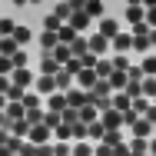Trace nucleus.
<instances>
[{"label":"nucleus","instance_id":"nucleus-1","mask_svg":"<svg viewBox=\"0 0 156 156\" xmlns=\"http://www.w3.org/2000/svg\"><path fill=\"white\" fill-rule=\"evenodd\" d=\"M113 47V40L106 37V33H100V30H93L90 33V50H93L96 57H106V50Z\"/></svg>","mask_w":156,"mask_h":156},{"label":"nucleus","instance_id":"nucleus-2","mask_svg":"<svg viewBox=\"0 0 156 156\" xmlns=\"http://www.w3.org/2000/svg\"><path fill=\"white\" fill-rule=\"evenodd\" d=\"M33 90H40L43 96L57 93V73H37V83H33Z\"/></svg>","mask_w":156,"mask_h":156},{"label":"nucleus","instance_id":"nucleus-3","mask_svg":"<svg viewBox=\"0 0 156 156\" xmlns=\"http://www.w3.org/2000/svg\"><path fill=\"white\" fill-rule=\"evenodd\" d=\"M100 120L106 123V129H120V126H126V123H123V110H116V106L103 110V113H100Z\"/></svg>","mask_w":156,"mask_h":156},{"label":"nucleus","instance_id":"nucleus-4","mask_svg":"<svg viewBox=\"0 0 156 156\" xmlns=\"http://www.w3.org/2000/svg\"><path fill=\"white\" fill-rule=\"evenodd\" d=\"M30 143H50L53 140V126H47V123H37L30 126V136H27Z\"/></svg>","mask_w":156,"mask_h":156},{"label":"nucleus","instance_id":"nucleus-5","mask_svg":"<svg viewBox=\"0 0 156 156\" xmlns=\"http://www.w3.org/2000/svg\"><path fill=\"white\" fill-rule=\"evenodd\" d=\"M96 80H100V73H96L93 66H83V70L76 73V87H83V90H93Z\"/></svg>","mask_w":156,"mask_h":156},{"label":"nucleus","instance_id":"nucleus-6","mask_svg":"<svg viewBox=\"0 0 156 156\" xmlns=\"http://www.w3.org/2000/svg\"><path fill=\"white\" fill-rule=\"evenodd\" d=\"M113 50L116 53H129L133 50V30H120L116 37H113Z\"/></svg>","mask_w":156,"mask_h":156},{"label":"nucleus","instance_id":"nucleus-7","mask_svg":"<svg viewBox=\"0 0 156 156\" xmlns=\"http://www.w3.org/2000/svg\"><path fill=\"white\" fill-rule=\"evenodd\" d=\"M10 80H13V83H20V87H27V90L37 83V76L30 73V66H17V70L10 73Z\"/></svg>","mask_w":156,"mask_h":156},{"label":"nucleus","instance_id":"nucleus-8","mask_svg":"<svg viewBox=\"0 0 156 156\" xmlns=\"http://www.w3.org/2000/svg\"><path fill=\"white\" fill-rule=\"evenodd\" d=\"M129 129H133V136H150V140L156 136V123H150L146 116H140V120L129 126Z\"/></svg>","mask_w":156,"mask_h":156},{"label":"nucleus","instance_id":"nucleus-9","mask_svg":"<svg viewBox=\"0 0 156 156\" xmlns=\"http://www.w3.org/2000/svg\"><path fill=\"white\" fill-rule=\"evenodd\" d=\"M37 43H40V50H53V47L60 43V33H57V30H40Z\"/></svg>","mask_w":156,"mask_h":156},{"label":"nucleus","instance_id":"nucleus-10","mask_svg":"<svg viewBox=\"0 0 156 156\" xmlns=\"http://www.w3.org/2000/svg\"><path fill=\"white\" fill-rule=\"evenodd\" d=\"M153 43H150V30H133V50L136 53H146Z\"/></svg>","mask_w":156,"mask_h":156},{"label":"nucleus","instance_id":"nucleus-11","mask_svg":"<svg viewBox=\"0 0 156 156\" xmlns=\"http://www.w3.org/2000/svg\"><path fill=\"white\" fill-rule=\"evenodd\" d=\"M60 66H63V63L57 60V57H53L50 50H43V57H40V73H57Z\"/></svg>","mask_w":156,"mask_h":156},{"label":"nucleus","instance_id":"nucleus-12","mask_svg":"<svg viewBox=\"0 0 156 156\" xmlns=\"http://www.w3.org/2000/svg\"><path fill=\"white\" fill-rule=\"evenodd\" d=\"M126 20H129V27H133V23H143V20H146V7H143V3H129V7H126Z\"/></svg>","mask_w":156,"mask_h":156},{"label":"nucleus","instance_id":"nucleus-13","mask_svg":"<svg viewBox=\"0 0 156 156\" xmlns=\"http://www.w3.org/2000/svg\"><path fill=\"white\" fill-rule=\"evenodd\" d=\"M90 20H93V17H90V13H87V10H73V17H70V20H66V23H73V27H76V30L83 33V30H87V27H90Z\"/></svg>","mask_w":156,"mask_h":156},{"label":"nucleus","instance_id":"nucleus-14","mask_svg":"<svg viewBox=\"0 0 156 156\" xmlns=\"http://www.w3.org/2000/svg\"><path fill=\"white\" fill-rule=\"evenodd\" d=\"M96 30H100V33H106V37L113 40V37L120 33V23H116L113 17H100V27H96Z\"/></svg>","mask_w":156,"mask_h":156},{"label":"nucleus","instance_id":"nucleus-15","mask_svg":"<svg viewBox=\"0 0 156 156\" xmlns=\"http://www.w3.org/2000/svg\"><path fill=\"white\" fill-rule=\"evenodd\" d=\"M47 106H50V110H66V106H70V100H66V93H63V90H57V93H50V100H47Z\"/></svg>","mask_w":156,"mask_h":156},{"label":"nucleus","instance_id":"nucleus-16","mask_svg":"<svg viewBox=\"0 0 156 156\" xmlns=\"http://www.w3.org/2000/svg\"><path fill=\"white\" fill-rule=\"evenodd\" d=\"M110 83H113V93H116V90H126L129 73H126V70H113V73H110Z\"/></svg>","mask_w":156,"mask_h":156},{"label":"nucleus","instance_id":"nucleus-17","mask_svg":"<svg viewBox=\"0 0 156 156\" xmlns=\"http://www.w3.org/2000/svg\"><path fill=\"white\" fill-rule=\"evenodd\" d=\"M70 47H73V57H87V53H90V37H83V33H80Z\"/></svg>","mask_w":156,"mask_h":156},{"label":"nucleus","instance_id":"nucleus-18","mask_svg":"<svg viewBox=\"0 0 156 156\" xmlns=\"http://www.w3.org/2000/svg\"><path fill=\"white\" fill-rule=\"evenodd\" d=\"M7 116H10V120H20V116H27V106H23V100H10V103H7Z\"/></svg>","mask_w":156,"mask_h":156},{"label":"nucleus","instance_id":"nucleus-19","mask_svg":"<svg viewBox=\"0 0 156 156\" xmlns=\"http://www.w3.org/2000/svg\"><path fill=\"white\" fill-rule=\"evenodd\" d=\"M20 50V43H17V37L10 33V37H0V53H7V57H13Z\"/></svg>","mask_w":156,"mask_h":156},{"label":"nucleus","instance_id":"nucleus-20","mask_svg":"<svg viewBox=\"0 0 156 156\" xmlns=\"http://www.w3.org/2000/svg\"><path fill=\"white\" fill-rule=\"evenodd\" d=\"M73 156H96V146L90 140H76V146H73Z\"/></svg>","mask_w":156,"mask_h":156},{"label":"nucleus","instance_id":"nucleus-21","mask_svg":"<svg viewBox=\"0 0 156 156\" xmlns=\"http://www.w3.org/2000/svg\"><path fill=\"white\" fill-rule=\"evenodd\" d=\"M113 106H116V110H129V106H133V96L126 93V90H116V93H113Z\"/></svg>","mask_w":156,"mask_h":156},{"label":"nucleus","instance_id":"nucleus-22","mask_svg":"<svg viewBox=\"0 0 156 156\" xmlns=\"http://www.w3.org/2000/svg\"><path fill=\"white\" fill-rule=\"evenodd\" d=\"M129 150L133 153H150V136H129Z\"/></svg>","mask_w":156,"mask_h":156},{"label":"nucleus","instance_id":"nucleus-23","mask_svg":"<svg viewBox=\"0 0 156 156\" xmlns=\"http://www.w3.org/2000/svg\"><path fill=\"white\" fill-rule=\"evenodd\" d=\"M57 33H60V43H73V40L80 37V30H76L73 23H63V27H60Z\"/></svg>","mask_w":156,"mask_h":156},{"label":"nucleus","instance_id":"nucleus-24","mask_svg":"<svg viewBox=\"0 0 156 156\" xmlns=\"http://www.w3.org/2000/svg\"><path fill=\"white\" fill-rule=\"evenodd\" d=\"M96 73H100V76H110V73H113V70H116V66H113V57H100V60H96V66H93Z\"/></svg>","mask_w":156,"mask_h":156},{"label":"nucleus","instance_id":"nucleus-25","mask_svg":"<svg viewBox=\"0 0 156 156\" xmlns=\"http://www.w3.org/2000/svg\"><path fill=\"white\" fill-rule=\"evenodd\" d=\"M50 53H53V57H57L60 63H66L70 57H73V47H70V43H57V47H53Z\"/></svg>","mask_w":156,"mask_h":156},{"label":"nucleus","instance_id":"nucleus-26","mask_svg":"<svg viewBox=\"0 0 156 156\" xmlns=\"http://www.w3.org/2000/svg\"><path fill=\"white\" fill-rule=\"evenodd\" d=\"M80 120H83V123H93V120H100V110H96L93 103H87V106L80 110Z\"/></svg>","mask_w":156,"mask_h":156},{"label":"nucleus","instance_id":"nucleus-27","mask_svg":"<svg viewBox=\"0 0 156 156\" xmlns=\"http://www.w3.org/2000/svg\"><path fill=\"white\" fill-rule=\"evenodd\" d=\"M13 37H17V43H20V47H27V43H30V40H33L30 27H20V23H17V30H13Z\"/></svg>","mask_w":156,"mask_h":156},{"label":"nucleus","instance_id":"nucleus-28","mask_svg":"<svg viewBox=\"0 0 156 156\" xmlns=\"http://www.w3.org/2000/svg\"><path fill=\"white\" fill-rule=\"evenodd\" d=\"M103 136H106V123L103 120H93L90 123V140H103Z\"/></svg>","mask_w":156,"mask_h":156},{"label":"nucleus","instance_id":"nucleus-29","mask_svg":"<svg viewBox=\"0 0 156 156\" xmlns=\"http://www.w3.org/2000/svg\"><path fill=\"white\" fill-rule=\"evenodd\" d=\"M83 10H87V13H90V17H103V0H87V7H83Z\"/></svg>","mask_w":156,"mask_h":156},{"label":"nucleus","instance_id":"nucleus-30","mask_svg":"<svg viewBox=\"0 0 156 156\" xmlns=\"http://www.w3.org/2000/svg\"><path fill=\"white\" fill-rule=\"evenodd\" d=\"M53 140H73V126H70V123H60L57 129H53Z\"/></svg>","mask_w":156,"mask_h":156},{"label":"nucleus","instance_id":"nucleus-31","mask_svg":"<svg viewBox=\"0 0 156 156\" xmlns=\"http://www.w3.org/2000/svg\"><path fill=\"white\" fill-rule=\"evenodd\" d=\"M63 123H80V106H66V110H63Z\"/></svg>","mask_w":156,"mask_h":156},{"label":"nucleus","instance_id":"nucleus-32","mask_svg":"<svg viewBox=\"0 0 156 156\" xmlns=\"http://www.w3.org/2000/svg\"><path fill=\"white\" fill-rule=\"evenodd\" d=\"M126 93L133 96V100H136V96H146L143 93V80H129V83H126Z\"/></svg>","mask_w":156,"mask_h":156},{"label":"nucleus","instance_id":"nucleus-33","mask_svg":"<svg viewBox=\"0 0 156 156\" xmlns=\"http://www.w3.org/2000/svg\"><path fill=\"white\" fill-rule=\"evenodd\" d=\"M63 23H66V20H60V17H57V13H50V17H47V20H43V30H60Z\"/></svg>","mask_w":156,"mask_h":156},{"label":"nucleus","instance_id":"nucleus-34","mask_svg":"<svg viewBox=\"0 0 156 156\" xmlns=\"http://www.w3.org/2000/svg\"><path fill=\"white\" fill-rule=\"evenodd\" d=\"M140 116H143V113H140L136 106H129V110H123V123H126V126H133L136 120H140Z\"/></svg>","mask_w":156,"mask_h":156},{"label":"nucleus","instance_id":"nucleus-35","mask_svg":"<svg viewBox=\"0 0 156 156\" xmlns=\"http://www.w3.org/2000/svg\"><path fill=\"white\" fill-rule=\"evenodd\" d=\"M140 66H143V73H146V76H156V57H143Z\"/></svg>","mask_w":156,"mask_h":156},{"label":"nucleus","instance_id":"nucleus-36","mask_svg":"<svg viewBox=\"0 0 156 156\" xmlns=\"http://www.w3.org/2000/svg\"><path fill=\"white\" fill-rule=\"evenodd\" d=\"M143 93L150 96V100H156V76H146L143 80Z\"/></svg>","mask_w":156,"mask_h":156},{"label":"nucleus","instance_id":"nucleus-37","mask_svg":"<svg viewBox=\"0 0 156 156\" xmlns=\"http://www.w3.org/2000/svg\"><path fill=\"white\" fill-rule=\"evenodd\" d=\"M63 66H66V70H70V73H73V76H76V73H80V70H83V60H80V57H70V60L63 63Z\"/></svg>","mask_w":156,"mask_h":156},{"label":"nucleus","instance_id":"nucleus-38","mask_svg":"<svg viewBox=\"0 0 156 156\" xmlns=\"http://www.w3.org/2000/svg\"><path fill=\"white\" fill-rule=\"evenodd\" d=\"M23 93H27V87H20V83H10V90H7L10 100H23Z\"/></svg>","mask_w":156,"mask_h":156},{"label":"nucleus","instance_id":"nucleus-39","mask_svg":"<svg viewBox=\"0 0 156 156\" xmlns=\"http://www.w3.org/2000/svg\"><path fill=\"white\" fill-rule=\"evenodd\" d=\"M113 66H116V70H126V73H129V66H133V63H129V57H126V53H120V57H113Z\"/></svg>","mask_w":156,"mask_h":156},{"label":"nucleus","instance_id":"nucleus-40","mask_svg":"<svg viewBox=\"0 0 156 156\" xmlns=\"http://www.w3.org/2000/svg\"><path fill=\"white\" fill-rule=\"evenodd\" d=\"M13 30H17V23H13V20H7V17H0V33H3V37H10Z\"/></svg>","mask_w":156,"mask_h":156},{"label":"nucleus","instance_id":"nucleus-41","mask_svg":"<svg viewBox=\"0 0 156 156\" xmlns=\"http://www.w3.org/2000/svg\"><path fill=\"white\" fill-rule=\"evenodd\" d=\"M27 63H30V57H27V50L20 47V50L13 53V66H27Z\"/></svg>","mask_w":156,"mask_h":156},{"label":"nucleus","instance_id":"nucleus-42","mask_svg":"<svg viewBox=\"0 0 156 156\" xmlns=\"http://www.w3.org/2000/svg\"><path fill=\"white\" fill-rule=\"evenodd\" d=\"M96 156H116V150H113V143H106V140H103V143L96 146Z\"/></svg>","mask_w":156,"mask_h":156},{"label":"nucleus","instance_id":"nucleus-43","mask_svg":"<svg viewBox=\"0 0 156 156\" xmlns=\"http://www.w3.org/2000/svg\"><path fill=\"white\" fill-rule=\"evenodd\" d=\"M37 156H57V150L50 143H37Z\"/></svg>","mask_w":156,"mask_h":156},{"label":"nucleus","instance_id":"nucleus-44","mask_svg":"<svg viewBox=\"0 0 156 156\" xmlns=\"http://www.w3.org/2000/svg\"><path fill=\"white\" fill-rule=\"evenodd\" d=\"M20 156H37V143L23 140V146H20Z\"/></svg>","mask_w":156,"mask_h":156},{"label":"nucleus","instance_id":"nucleus-45","mask_svg":"<svg viewBox=\"0 0 156 156\" xmlns=\"http://www.w3.org/2000/svg\"><path fill=\"white\" fill-rule=\"evenodd\" d=\"M113 150H116V156H129V153H133V150H129V143H126V140H120V143H116V146H113Z\"/></svg>","mask_w":156,"mask_h":156},{"label":"nucleus","instance_id":"nucleus-46","mask_svg":"<svg viewBox=\"0 0 156 156\" xmlns=\"http://www.w3.org/2000/svg\"><path fill=\"white\" fill-rule=\"evenodd\" d=\"M146 23L156 27V7H146Z\"/></svg>","mask_w":156,"mask_h":156},{"label":"nucleus","instance_id":"nucleus-47","mask_svg":"<svg viewBox=\"0 0 156 156\" xmlns=\"http://www.w3.org/2000/svg\"><path fill=\"white\" fill-rule=\"evenodd\" d=\"M10 83H13V80H10V76H3V73H0V93H7V90H10Z\"/></svg>","mask_w":156,"mask_h":156},{"label":"nucleus","instance_id":"nucleus-48","mask_svg":"<svg viewBox=\"0 0 156 156\" xmlns=\"http://www.w3.org/2000/svg\"><path fill=\"white\" fill-rule=\"evenodd\" d=\"M66 3H70L73 10H83V7H87V0H66Z\"/></svg>","mask_w":156,"mask_h":156},{"label":"nucleus","instance_id":"nucleus-49","mask_svg":"<svg viewBox=\"0 0 156 156\" xmlns=\"http://www.w3.org/2000/svg\"><path fill=\"white\" fill-rule=\"evenodd\" d=\"M7 103H10V96H7V93H0V110H7Z\"/></svg>","mask_w":156,"mask_h":156},{"label":"nucleus","instance_id":"nucleus-50","mask_svg":"<svg viewBox=\"0 0 156 156\" xmlns=\"http://www.w3.org/2000/svg\"><path fill=\"white\" fill-rule=\"evenodd\" d=\"M150 43L156 47V27H150Z\"/></svg>","mask_w":156,"mask_h":156},{"label":"nucleus","instance_id":"nucleus-51","mask_svg":"<svg viewBox=\"0 0 156 156\" xmlns=\"http://www.w3.org/2000/svg\"><path fill=\"white\" fill-rule=\"evenodd\" d=\"M150 153H156V136H153V140H150Z\"/></svg>","mask_w":156,"mask_h":156},{"label":"nucleus","instance_id":"nucleus-52","mask_svg":"<svg viewBox=\"0 0 156 156\" xmlns=\"http://www.w3.org/2000/svg\"><path fill=\"white\" fill-rule=\"evenodd\" d=\"M129 3H143V0H126V7H129ZM143 7H146V3H143Z\"/></svg>","mask_w":156,"mask_h":156},{"label":"nucleus","instance_id":"nucleus-53","mask_svg":"<svg viewBox=\"0 0 156 156\" xmlns=\"http://www.w3.org/2000/svg\"><path fill=\"white\" fill-rule=\"evenodd\" d=\"M143 3H146V7H156V0H143Z\"/></svg>","mask_w":156,"mask_h":156},{"label":"nucleus","instance_id":"nucleus-54","mask_svg":"<svg viewBox=\"0 0 156 156\" xmlns=\"http://www.w3.org/2000/svg\"><path fill=\"white\" fill-rule=\"evenodd\" d=\"M129 156H150V153H129Z\"/></svg>","mask_w":156,"mask_h":156},{"label":"nucleus","instance_id":"nucleus-55","mask_svg":"<svg viewBox=\"0 0 156 156\" xmlns=\"http://www.w3.org/2000/svg\"><path fill=\"white\" fill-rule=\"evenodd\" d=\"M30 3H43V0H30Z\"/></svg>","mask_w":156,"mask_h":156},{"label":"nucleus","instance_id":"nucleus-56","mask_svg":"<svg viewBox=\"0 0 156 156\" xmlns=\"http://www.w3.org/2000/svg\"><path fill=\"white\" fill-rule=\"evenodd\" d=\"M150 156H156V153H150Z\"/></svg>","mask_w":156,"mask_h":156},{"label":"nucleus","instance_id":"nucleus-57","mask_svg":"<svg viewBox=\"0 0 156 156\" xmlns=\"http://www.w3.org/2000/svg\"><path fill=\"white\" fill-rule=\"evenodd\" d=\"M70 156H73V153H70Z\"/></svg>","mask_w":156,"mask_h":156}]
</instances>
